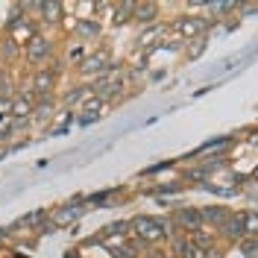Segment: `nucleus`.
Listing matches in <instances>:
<instances>
[{"instance_id":"nucleus-1","label":"nucleus","mask_w":258,"mask_h":258,"mask_svg":"<svg viewBox=\"0 0 258 258\" xmlns=\"http://www.w3.org/2000/svg\"><path fill=\"white\" fill-rule=\"evenodd\" d=\"M129 232L144 243H161L164 238H170V223L161 217H150V214H138L129 220Z\"/></svg>"},{"instance_id":"nucleus-2","label":"nucleus","mask_w":258,"mask_h":258,"mask_svg":"<svg viewBox=\"0 0 258 258\" xmlns=\"http://www.w3.org/2000/svg\"><path fill=\"white\" fill-rule=\"evenodd\" d=\"M82 214H85V203H82V200H74V203H68V206H62V209L53 211L50 223H44V232H50V229H62V226H71L74 220H80Z\"/></svg>"},{"instance_id":"nucleus-3","label":"nucleus","mask_w":258,"mask_h":258,"mask_svg":"<svg viewBox=\"0 0 258 258\" xmlns=\"http://www.w3.org/2000/svg\"><path fill=\"white\" fill-rule=\"evenodd\" d=\"M80 71L85 74V77H91V74H109V71H117V64L112 62V56H109V50L100 47L97 53H91V56H85L80 62Z\"/></svg>"},{"instance_id":"nucleus-4","label":"nucleus","mask_w":258,"mask_h":258,"mask_svg":"<svg viewBox=\"0 0 258 258\" xmlns=\"http://www.w3.org/2000/svg\"><path fill=\"white\" fill-rule=\"evenodd\" d=\"M173 223L182 229V232H200L203 229V211L200 209H176L173 211Z\"/></svg>"},{"instance_id":"nucleus-5","label":"nucleus","mask_w":258,"mask_h":258,"mask_svg":"<svg viewBox=\"0 0 258 258\" xmlns=\"http://www.w3.org/2000/svg\"><path fill=\"white\" fill-rule=\"evenodd\" d=\"M173 30L179 32V38H197V35H203V32L209 30V21L185 15V18H179L176 24H173Z\"/></svg>"},{"instance_id":"nucleus-6","label":"nucleus","mask_w":258,"mask_h":258,"mask_svg":"<svg viewBox=\"0 0 258 258\" xmlns=\"http://www.w3.org/2000/svg\"><path fill=\"white\" fill-rule=\"evenodd\" d=\"M24 56H27L30 64H41L50 56V41L44 35H32L30 41H27V47H24Z\"/></svg>"},{"instance_id":"nucleus-7","label":"nucleus","mask_w":258,"mask_h":258,"mask_svg":"<svg viewBox=\"0 0 258 258\" xmlns=\"http://www.w3.org/2000/svg\"><path fill=\"white\" fill-rule=\"evenodd\" d=\"M120 91H123V80H120V77H109V74H103V77L94 82V97H100L103 103L112 100V97H117Z\"/></svg>"},{"instance_id":"nucleus-8","label":"nucleus","mask_w":258,"mask_h":258,"mask_svg":"<svg viewBox=\"0 0 258 258\" xmlns=\"http://www.w3.org/2000/svg\"><path fill=\"white\" fill-rule=\"evenodd\" d=\"M53 85H56V71H53V68H41V71L32 77V91H35V97H41V100L50 97Z\"/></svg>"},{"instance_id":"nucleus-9","label":"nucleus","mask_w":258,"mask_h":258,"mask_svg":"<svg viewBox=\"0 0 258 258\" xmlns=\"http://www.w3.org/2000/svg\"><path fill=\"white\" fill-rule=\"evenodd\" d=\"M32 109H35V100H32L30 91H24V94H18L12 103H9V114L15 117V120H27L32 114Z\"/></svg>"},{"instance_id":"nucleus-10","label":"nucleus","mask_w":258,"mask_h":258,"mask_svg":"<svg viewBox=\"0 0 258 258\" xmlns=\"http://www.w3.org/2000/svg\"><path fill=\"white\" fill-rule=\"evenodd\" d=\"M220 232H223L229 241H235V243L243 241V238H246V232H243V211H232V214H229V220L223 223V229H220Z\"/></svg>"},{"instance_id":"nucleus-11","label":"nucleus","mask_w":258,"mask_h":258,"mask_svg":"<svg viewBox=\"0 0 258 258\" xmlns=\"http://www.w3.org/2000/svg\"><path fill=\"white\" fill-rule=\"evenodd\" d=\"M200 211H203V226H217V229H223V223L232 214L223 206H206V209H200Z\"/></svg>"},{"instance_id":"nucleus-12","label":"nucleus","mask_w":258,"mask_h":258,"mask_svg":"<svg viewBox=\"0 0 258 258\" xmlns=\"http://www.w3.org/2000/svg\"><path fill=\"white\" fill-rule=\"evenodd\" d=\"M44 223H47V211L44 209H35L30 211V214H24V217H18L15 223H12V229H44Z\"/></svg>"},{"instance_id":"nucleus-13","label":"nucleus","mask_w":258,"mask_h":258,"mask_svg":"<svg viewBox=\"0 0 258 258\" xmlns=\"http://www.w3.org/2000/svg\"><path fill=\"white\" fill-rule=\"evenodd\" d=\"M103 106H106V103H103V100H100V97H88V100H85V103H82V114H80V123H94L97 117H100V109H103Z\"/></svg>"},{"instance_id":"nucleus-14","label":"nucleus","mask_w":258,"mask_h":258,"mask_svg":"<svg viewBox=\"0 0 258 258\" xmlns=\"http://www.w3.org/2000/svg\"><path fill=\"white\" fill-rule=\"evenodd\" d=\"M159 15V6L156 3H135V18L132 21H138V24H153Z\"/></svg>"},{"instance_id":"nucleus-15","label":"nucleus","mask_w":258,"mask_h":258,"mask_svg":"<svg viewBox=\"0 0 258 258\" xmlns=\"http://www.w3.org/2000/svg\"><path fill=\"white\" fill-rule=\"evenodd\" d=\"M229 144H232V138H214V141H209V144L197 147L191 156H214V153H223Z\"/></svg>"},{"instance_id":"nucleus-16","label":"nucleus","mask_w":258,"mask_h":258,"mask_svg":"<svg viewBox=\"0 0 258 258\" xmlns=\"http://www.w3.org/2000/svg\"><path fill=\"white\" fill-rule=\"evenodd\" d=\"M129 232V220H114V223L103 226L100 229V235H97L94 241H106V238H114V235H126Z\"/></svg>"},{"instance_id":"nucleus-17","label":"nucleus","mask_w":258,"mask_h":258,"mask_svg":"<svg viewBox=\"0 0 258 258\" xmlns=\"http://www.w3.org/2000/svg\"><path fill=\"white\" fill-rule=\"evenodd\" d=\"M220 167V159L209 161V164H200V167H191V170H185V176L188 179H197V182H203V179H209L214 170Z\"/></svg>"},{"instance_id":"nucleus-18","label":"nucleus","mask_w":258,"mask_h":258,"mask_svg":"<svg viewBox=\"0 0 258 258\" xmlns=\"http://www.w3.org/2000/svg\"><path fill=\"white\" fill-rule=\"evenodd\" d=\"M161 35H164V27H147L141 32V38H138V44L141 47H156V41L161 44Z\"/></svg>"},{"instance_id":"nucleus-19","label":"nucleus","mask_w":258,"mask_h":258,"mask_svg":"<svg viewBox=\"0 0 258 258\" xmlns=\"http://www.w3.org/2000/svg\"><path fill=\"white\" fill-rule=\"evenodd\" d=\"M38 12L44 15L47 24H56L62 18V3H38Z\"/></svg>"},{"instance_id":"nucleus-20","label":"nucleus","mask_w":258,"mask_h":258,"mask_svg":"<svg viewBox=\"0 0 258 258\" xmlns=\"http://www.w3.org/2000/svg\"><path fill=\"white\" fill-rule=\"evenodd\" d=\"M132 18H135V3H120L117 12H114V24L120 27V24H129Z\"/></svg>"},{"instance_id":"nucleus-21","label":"nucleus","mask_w":258,"mask_h":258,"mask_svg":"<svg viewBox=\"0 0 258 258\" xmlns=\"http://www.w3.org/2000/svg\"><path fill=\"white\" fill-rule=\"evenodd\" d=\"M238 249H241L243 258H258V241L255 238H243V241H238Z\"/></svg>"},{"instance_id":"nucleus-22","label":"nucleus","mask_w":258,"mask_h":258,"mask_svg":"<svg viewBox=\"0 0 258 258\" xmlns=\"http://www.w3.org/2000/svg\"><path fill=\"white\" fill-rule=\"evenodd\" d=\"M77 32L85 35V38H94V35H100V24H94V21H80L77 24Z\"/></svg>"},{"instance_id":"nucleus-23","label":"nucleus","mask_w":258,"mask_h":258,"mask_svg":"<svg viewBox=\"0 0 258 258\" xmlns=\"http://www.w3.org/2000/svg\"><path fill=\"white\" fill-rule=\"evenodd\" d=\"M88 91H91V88H74V91H71V94L64 97V106H74V103H80V100H88Z\"/></svg>"},{"instance_id":"nucleus-24","label":"nucleus","mask_w":258,"mask_h":258,"mask_svg":"<svg viewBox=\"0 0 258 258\" xmlns=\"http://www.w3.org/2000/svg\"><path fill=\"white\" fill-rule=\"evenodd\" d=\"M50 109H53V103H50V100H41V103L32 109V114H35L38 120H47V117H50Z\"/></svg>"},{"instance_id":"nucleus-25","label":"nucleus","mask_w":258,"mask_h":258,"mask_svg":"<svg viewBox=\"0 0 258 258\" xmlns=\"http://www.w3.org/2000/svg\"><path fill=\"white\" fill-rule=\"evenodd\" d=\"M206 9H209L211 15H223V12H232L235 9V3H209Z\"/></svg>"},{"instance_id":"nucleus-26","label":"nucleus","mask_w":258,"mask_h":258,"mask_svg":"<svg viewBox=\"0 0 258 258\" xmlns=\"http://www.w3.org/2000/svg\"><path fill=\"white\" fill-rule=\"evenodd\" d=\"M200 41H194V47H188V56H191V59H197V56H200Z\"/></svg>"},{"instance_id":"nucleus-27","label":"nucleus","mask_w":258,"mask_h":258,"mask_svg":"<svg viewBox=\"0 0 258 258\" xmlns=\"http://www.w3.org/2000/svg\"><path fill=\"white\" fill-rule=\"evenodd\" d=\"M6 243V229H0V246Z\"/></svg>"}]
</instances>
